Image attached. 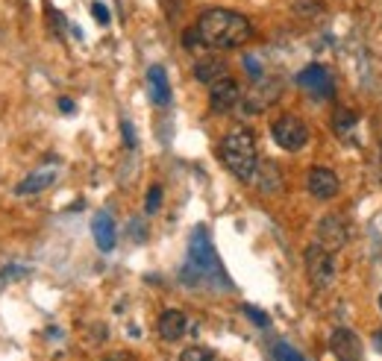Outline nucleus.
I'll list each match as a JSON object with an SVG mask.
<instances>
[{"instance_id": "1", "label": "nucleus", "mask_w": 382, "mask_h": 361, "mask_svg": "<svg viewBox=\"0 0 382 361\" xmlns=\"http://www.w3.org/2000/svg\"><path fill=\"white\" fill-rule=\"evenodd\" d=\"M180 279L189 285V288H203V285H212L218 291H229L232 282L224 273V265L215 253V244L209 238V229L206 227H197L191 232V241H189V258L180 270Z\"/></svg>"}, {"instance_id": "2", "label": "nucleus", "mask_w": 382, "mask_h": 361, "mask_svg": "<svg viewBox=\"0 0 382 361\" xmlns=\"http://www.w3.org/2000/svg\"><path fill=\"white\" fill-rule=\"evenodd\" d=\"M197 33H200L203 47H212V51H232L250 39V21L241 15V12L232 9H206L200 18H197Z\"/></svg>"}, {"instance_id": "3", "label": "nucleus", "mask_w": 382, "mask_h": 361, "mask_svg": "<svg viewBox=\"0 0 382 361\" xmlns=\"http://www.w3.org/2000/svg\"><path fill=\"white\" fill-rule=\"evenodd\" d=\"M220 159H224L227 170L241 182H250L259 168V153H256V135L248 127H232L224 141H220Z\"/></svg>"}, {"instance_id": "4", "label": "nucleus", "mask_w": 382, "mask_h": 361, "mask_svg": "<svg viewBox=\"0 0 382 361\" xmlns=\"http://www.w3.org/2000/svg\"><path fill=\"white\" fill-rule=\"evenodd\" d=\"M270 135L274 141L288 153H300L306 144H309V127L297 118V115H279L270 123Z\"/></svg>"}, {"instance_id": "5", "label": "nucleus", "mask_w": 382, "mask_h": 361, "mask_svg": "<svg viewBox=\"0 0 382 361\" xmlns=\"http://www.w3.org/2000/svg\"><path fill=\"white\" fill-rule=\"evenodd\" d=\"M303 261H306V276H309L315 288H329V285L336 282V258L320 244L306 247Z\"/></svg>"}, {"instance_id": "6", "label": "nucleus", "mask_w": 382, "mask_h": 361, "mask_svg": "<svg viewBox=\"0 0 382 361\" xmlns=\"http://www.w3.org/2000/svg\"><path fill=\"white\" fill-rule=\"evenodd\" d=\"M315 244H320L324 250L329 253H338L347 247V238H350V229H347V223H344L338 215H327L324 220L318 223V229H315Z\"/></svg>"}, {"instance_id": "7", "label": "nucleus", "mask_w": 382, "mask_h": 361, "mask_svg": "<svg viewBox=\"0 0 382 361\" xmlns=\"http://www.w3.org/2000/svg\"><path fill=\"white\" fill-rule=\"evenodd\" d=\"M329 353L336 355L338 361H362L365 346L359 341V335L347 326H338L336 332L329 335Z\"/></svg>"}, {"instance_id": "8", "label": "nucleus", "mask_w": 382, "mask_h": 361, "mask_svg": "<svg viewBox=\"0 0 382 361\" xmlns=\"http://www.w3.org/2000/svg\"><path fill=\"white\" fill-rule=\"evenodd\" d=\"M297 85L309 91L312 97H320V100L336 94V85H332V77H329V71L324 65H306L297 73Z\"/></svg>"}, {"instance_id": "9", "label": "nucleus", "mask_w": 382, "mask_h": 361, "mask_svg": "<svg viewBox=\"0 0 382 361\" xmlns=\"http://www.w3.org/2000/svg\"><path fill=\"white\" fill-rule=\"evenodd\" d=\"M238 103H241V89H238V82L232 80L229 73L209 85V106H212L215 112H229V109H236Z\"/></svg>"}, {"instance_id": "10", "label": "nucleus", "mask_w": 382, "mask_h": 361, "mask_svg": "<svg viewBox=\"0 0 382 361\" xmlns=\"http://www.w3.org/2000/svg\"><path fill=\"white\" fill-rule=\"evenodd\" d=\"M277 97H279V82L277 80H256L253 91L244 94L241 109L248 112V115H259V112H265L270 103H277Z\"/></svg>"}, {"instance_id": "11", "label": "nucleus", "mask_w": 382, "mask_h": 361, "mask_svg": "<svg viewBox=\"0 0 382 361\" xmlns=\"http://www.w3.org/2000/svg\"><path fill=\"white\" fill-rule=\"evenodd\" d=\"M306 188H309L315 200H332V197H338L341 182L329 168H312L309 179H306Z\"/></svg>"}, {"instance_id": "12", "label": "nucleus", "mask_w": 382, "mask_h": 361, "mask_svg": "<svg viewBox=\"0 0 382 361\" xmlns=\"http://www.w3.org/2000/svg\"><path fill=\"white\" fill-rule=\"evenodd\" d=\"M56 177H59V168H56V165H44V168H39V170H33L27 179H21V182L15 185V194H18V197L42 194V191H47V188H51V185L56 182Z\"/></svg>"}, {"instance_id": "13", "label": "nucleus", "mask_w": 382, "mask_h": 361, "mask_svg": "<svg viewBox=\"0 0 382 361\" xmlns=\"http://www.w3.org/2000/svg\"><path fill=\"white\" fill-rule=\"evenodd\" d=\"M186 326H189V317L182 315V311H177V308H168V311H162V317H159V323H156V329H159V338L162 341H180L182 335H186Z\"/></svg>"}, {"instance_id": "14", "label": "nucleus", "mask_w": 382, "mask_h": 361, "mask_svg": "<svg viewBox=\"0 0 382 361\" xmlns=\"http://www.w3.org/2000/svg\"><path fill=\"white\" fill-rule=\"evenodd\" d=\"M92 235H94V244L101 247L103 253H112L115 250V220L109 211H97L94 220H92Z\"/></svg>"}, {"instance_id": "15", "label": "nucleus", "mask_w": 382, "mask_h": 361, "mask_svg": "<svg viewBox=\"0 0 382 361\" xmlns=\"http://www.w3.org/2000/svg\"><path fill=\"white\" fill-rule=\"evenodd\" d=\"M147 89H150V100L156 106H168L171 103V85H168V73L162 65H153L147 71Z\"/></svg>"}, {"instance_id": "16", "label": "nucleus", "mask_w": 382, "mask_h": 361, "mask_svg": "<svg viewBox=\"0 0 382 361\" xmlns=\"http://www.w3.org/2000/svg\"><path fill=\"white\" fill-rule=\"evenodd\" d=\"M194 77H197V82L212 85L215 80L227 77V62L220 59V56H206V59H200L194 65Z\"/></svg>"}, {"instance_id": "17", "label": "nucleus", "mask_w": 382, "mask_h": 361, "mask_svg": "<svg viewBox=\"0 0 382 361\" xmlns=\"http://www.w3.org/2000/svg\"><path fill=\"white\" fill-rule=\"evenodd\" d=\"M253 182L259 185V191L262 194H279L282 191V177H279L277 165H270V161H262V165L256 168Z\"/></svg>"}, {"instance_id": "18", "label": "nucleus", "mask_w": 382, "mask_h": 361, "mask_svg": "<svg viewBox=\"0 0 382 361\" xmlns=\"http://www.w3.org/2000/svg\"><path fill=\"white\" fill-rule=\"evenodd\" d=\"M356 121H359L356 118V112L341 106V109H336V115H332V130H336L341 139H347V135L356 130Z\"/></svg>"}, {"instance_id": "19", "label": "nucleus", "mask_w": 382, "mask_h": 361, "mask_svg": "<svg viewBox=\"0 0 382 361\" xmlns=\"http://www.w3.org/2000/svg\"><path fill=\"white\" fill-rule=\"evenodd\" d=\"M270 361H306L303 353H297L291 344L286 341H277L274 344V350H270Z\"/></svg>"}, {"instance_id": "20", "label": "nucleus", "mask_w": 382, "mask_h": 361, "mask_svg": "<svg viewBox=\"0 0 382 361\" xmlns=\"http://www.w3.org/2000/svg\"><path fill=\"white\" fill-rule=\"evenodd\" d=\"M180 361H218V355L209 350V346H189V350L180 355Z\"/></svg>"}, {"instance_id": "21", "label": "nucleus", "mask_w": 382, "mask_h": 361, "mask_svg": "<svg viewBox=\"0 0 382 361\" xmlns=\"http://www.w3.org/2000/svg\"><path fill=\"white\" fill-rule=\"evenodd\" d=\"M159 206H162V185H150L147 200H144V211H147V215H156Z\"/></svg>"}, {"instance_id": "22", "label": "nucleus", "mask_w": 382, "mask_h": 361, "mask_svg": "<svg viewBox=\"0 0 382 361\" xmlns=\"http://www.w3.org/2000/svg\"><path fill=\"white\" fill-rule=\"evenodd\" d=\"M244 315H248V317L256 323V326H262V329H268V326H270V317L265 315L262 308H256V306H244Z\"/></svg>"}, {"instance_id": "23", "label": "nucleus", "mask_w": 382, "mask_h": 361, "mask_svg": "<svg viewBox=\"0 0 382 361\" xmlns=\"http://www.w3.org/2000/svg\"><path fill=\"white\" fill-rule=\"evenodd\" d=\"M182 44H186V51H200L203 42H200V33H197V27L182 33Z\"/></svg>"}, {"instance_id": "24", "label": "nucleus", "mask_w": 382, "mask_h": 361, "mask_svg": "<svg viewBox=\"0 0 382 361\" xmlns=\"http://www.w3.org/2000/svg\"><path fill=\"white\" fill-rule=\"evenodd\" d=\"M244 68H248L250 80H262V65H259L256 56H244Z\"/></svg>"}, {"instance_id": "25", "label": "nucleus", "mask_w": 382, "mask_h": 361, "mask_svg": "<svg viewBox=\"0 0 382 361\" xmlns=\"http://www.w3.org/2000/svg\"><path fill=\"white\" fill-rule=\"evenodd\" d=\"M121 135H124V144L130 147V150H132L135 144H139V141H135V130H132L130 121H121Z\"/></svg>"}, {"instance_id": "26", "label": "nucleus", "mask_w": 382, "mask_h": 361, "mask_svg": "<svg viewBox=\"0 0 382 361\" xmlns=\"http://www.w3.org/2000/svg\"><path fill=\"white\" fill-rule=\"evenodd\" d=\"M92 15H94L97 24H109V21H112V15H109V9L103 3H92Z\"/></svg>"}, {"instance_id": "27", "label": "nucleus", "mask_w": 382, "mask_h": 361, "mask_svg": "<svg viewBox=\"0 0 382 361\" xmlns=\"http://www.w3.org/2000/svg\"><path fill=\"white\" fill-rule=\"evenodd\" d=\"M159 3H162V9H165L168 18H177L180 9H182V0H159Z\"/></svg>"}, {"instance_id": "28", "label": "nucleus", "mask_w": 382, "mask_h": 361, "mask_svg": "<svg viewBox=\"0 0 382 361\" xmlns=\"http://www.w3.org/2000/svg\"><path fill=\"white\" fill-rule=\"evenodd\" d=\"M294 12H300V15H312V12H320V6L315 0H300V3H294Z\"/></svg>"}, {"instance_id": "29", "label": "nucleus", "mask_w": 382, "mask_h": 361, "mask_svg": "<svg viewBox=\"0 0 382 361\" xmlns=\"http://www.w3.org/2000/svg\"><path fill=\"white\" fill-rule=\"evenodd\" d=\"M59 109H62L65 115H71V112L77 109V106H73V100H68V97H62V100H59Z\"/></svg>"}, {"instance_id": "30", "label": "nucleus", "mask_w": 382, "mask_h": 361, "mask_svg": "<svg viewBox=\"0 0 382 361\" xmlns=\"http://www.w3.org/2000/svg\"><path fill=\"white\" fill-rule=\"evenodd\" d=\"M106 361H130V358H127V353H118V355H109Z\"/></svg>"}, {"instance_id": "31", "label": "nucleus", "mask_w": 382, "mask_h": 361, "mask_svg": "<svg viewBox=\"0 0 382 361\" xmlns=\"http://www.w3.org/2000/svg\"><path fill=\"white\" fill-rule=\"evenodd\" d=\"M374 344H376V346H379V353H382V329H379V332H376V338H374Z\"/></svg>"}, {"instance_id": "32", "label": "nucleus", "mask_w": 382, "mask_h": 361, "mask_svg": "<svg viewBox=\"0 0 382 361\" xmlns=\"http://www.w3.org/2000/svg\"><path fill=\"white\" fill-rule=\"evenodd\" d=\"M379 308H382V294H379Z\"/></svg>"}]
</instances>
